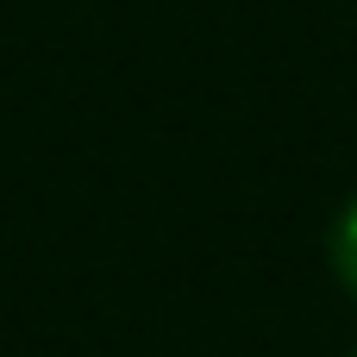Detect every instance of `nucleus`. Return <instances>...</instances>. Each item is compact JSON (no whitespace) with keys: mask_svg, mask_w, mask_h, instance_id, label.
<instances>
[{"mask_svg":"<svg viewBox=\"0 0 357 357\" xmlns=\"http://www.w3.org/2000/svg\"><path fill=\"white\" fill-rule=\"evenodd\" d=\"M333 270H339V282L357 295V201L339 213V226H333Z\"/></svg>","mask_w":357,"mask_h":357,"instance_id":"f257e3e1","label":"nucleus"}]
</instances>
